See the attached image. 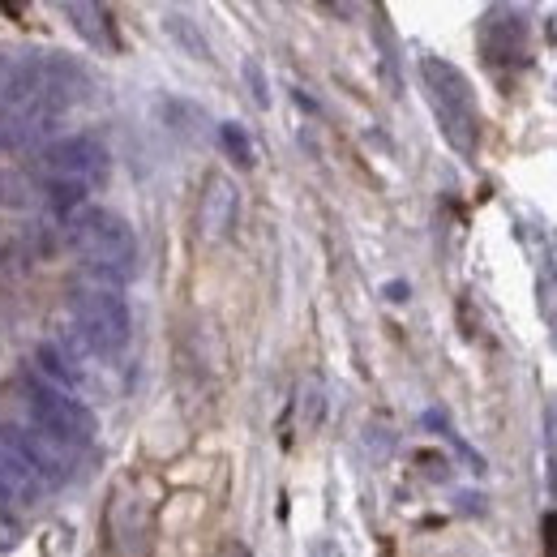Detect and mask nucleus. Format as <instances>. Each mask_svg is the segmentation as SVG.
<instances>
[{
    "instance_id": "1",
    "label": "nucleus",
    "mask_w": 557,
    "mask_h": 557,
    "mask_svg": "<svg viewBox=\"0 0 557 557\" xmlns=\"http://www.w3.org/2000/svg\"><path fill=\"white\" fill-rule=\"evenodd\" d=\"M65 245L95 279L125 283L138 270V236L129 219H120L108 206H82L65 219Z\"/></svg>"
},
{
    "instance_id": "2",
    "label": "nucleus",
    "mask_w": 557,
    "mask_h": 557,
    "mask_svg": "<svg viewBox=\"0 0 557 557\" xmlns=\"http://www.w3.org/2000/svg\"><path fill=\"white\" fill-rule=\"evenodd\" d=\"M43 172H48V202L69 219L73 210L86 206V193L112 176V155L99 138L78 133V138H60L43 150Z\"/></svg>"
},
{
    "instance_id": "3",
    "label": "nucleus",
    "mask_w": 557,
    "mask_h": 557,
    "mask_svg": "<svg viewBox=\"0 0 557 557\" xmlns=\"http://www.w3.org/2000/svg\"><path fill=\"white\" fill-rule=\"evenodd\" d=\"M420 78H425V95L429 108L442 125V138L459 150L463 159L476 155V133H480V112H476V95L472 82L442 56H425L420 60Z\"/></svg>"
},
{
    "instance_id": "4",
    "label": "nucleus",
    "mask_w": 557,
    "mask_h": 557,
    "mask_svg": "<svg viewBox=\"0 0 557 557\" xmlns=\"http://www.w3.org/2000/svg\"><path fill=\"white\" fill-rule=\"evenodd\" d=\"M69 322H73V335H78V348L86 356H99V360H112L129 348V305L116 288H86V292H73L69 300Z\"/></svg>"
},
{
    "instance_id": "5",
    "label": "nucleus",
    "mask_w": 557,
    "mask_h": 557,
    "mask_svg": "<svg viewBox=\"0 0 557 557\" xmlns=\"http://www.w3.org/2000/svg\"><path fill=\"white\" fill-rule=\"evenodd\" d=\"M26 408H30V420H35V429L48 433V438H56L60 446L82 450V446L95 442V433H99L95 412H90L86 403L73 395V390H60V386H52V382L30 378V382H26Z\"/></svg>"
},
{
    "instance_id": "6",
    "label": "nucleus",
    "mask_w": 557,
    "mask_h": 557,
    "mask_svg": "<svg viewBox=\"0 0 557 557\" xmlns=\"http://www.w3.org/2000/svg\"><path fill=\"white\" fill-rule=\"evenodd\" d=\"M108 523H112V545L120 557H146L150 545H155V506H150L142 493L116 489Z\"/></svg>"
},
{
    "instance_id": "7",
    "label": "nucleus",
    "mask_w": 557,
    "mask_h": 557,
    "mask_svg": "<svg viewBox=\"0 0 557 557\" xmlns=\"http://www.w3.org/2000/svg\"><path fill=\"white\" fill-rule=\"evenodd\" d=\"M236 215H240V189L232 176H206L202 185V202H198V232L202 240L210 245H219V240H228L232 228H236Z\"/></svg>"
},
{
    "instance_id": "8",
    "label": "nucleus",
    "mask_w": 557,
    "mask_h": 557,
    "mask_svg": "<svg viewBox=\"0 0 557 557\" xmlns=\"http://www.w3.org/2000/svg\"><path fill=\"white\" fill-rule=\"evenodd\" d=\"M13 442L22 446V455H26L30 468H35V476L43 480V489L65 485L73 476V459H78L73 446H60L56 438H48V433H39V429H13Z\"/></svg>"
},
{
    "instance_id": "9",
    "label": "nucleus",
    "mask_w": 557,
    "mask_h": 557,
    "mask_svg": "<svg viewBox=\"0 0 557 557\" xmlns=\"http://www.w3.org/2000/svg\"><path fill=\"white\" fill-rule=\"evenodd\" d=\"M493 35H502L498 48H485V56L498 65V60H519L523 56V39H528V26H523L519 13L510 9H493L485 18V30H480V43H493Z\"/></svg>"
},
{
    "instance_id": "10",
    "label": "nucleus",
    "mask_w": 557,
    "mask_h": 557,
    "mask_svg": "<svg viewBox=\"0 0 557 557\" xmlns=\"http://www.w3.org/2000/svg\"><path fill=\"white\" fill-rule=\"evenodd\" d=\"M69 18L86 35L90 48H112V43H116L112 30H108V13H103L99 5H69Z\"/></svg>"
},
{
    "instance_id": "11",
    "label": "nucleus",
    "mask_w": 557,
    "mask_h": 557,
    "mask_svg": "<svg viewBox=\"0 0 557 557\" xmlns=\"http://www.w3.org/2000/svg\"><path fill=\"white\" fill-rule=\"evenodd\" d=\"M219 146L228 150V159L236 163V168H253V163H258V150H253L245 125H236V120L219 125Z\"/></svg>"
},
{
    "instance_id": "12",
    "label": "nucleus",
    "mask_w": 557,
    "mask_h": 557,
    "mask_svg": "<svg viewBox=\"0 0 557 557\" xmlns=\"http://www.w3.org/2000/svg\"><path fill=\"white\" fill-rule=\"evenodd\" d=\"M163 30L185 48L193 60H210V48H206V39H202V30L193 26L189 18H180V13H168V22H163Z\"/></svg>"
},
{
    "instance_id": "13",
    "label": "nucleus",
    "mask_w": 557,
    "mask_h": 557,
    "mask_svg": "<svg viewBox=\"0 0 557 557\" xmlns=\"http://www.w3.org/2000/svg\"><path fill=\"white\" fill-rule=\"evenodd\" d=\"M39 369L48 373L52 386H60V390H73V386H78V373L65 365V356H60L52 343H43V348H39Z\"/></svg>"
},
{
    "instance_id": "14",
    "label": "nucleus",
    "mask_w": 557,
    "mask_h": 557,
    "mask_svg": "<svg viewBox=\"0 0 557 557\" xmlns=\"http://www.w3.org/2000/svg\"><path fill=\"white\" fill-rule=\"evenodd\" d=\"M545 442H549V476H553V498H557V403H549V416H545Z\"/></svg>"
},
{
    "instance_id": "15",
    "label": "nucleus",
    "mask_w": 557,
    "mask_h": 557,
    "mask_svg": "<svg viewBox=\"0 0 557 557\" xmlns=\"http://www.w3.org/2000/svg\"><path fill=\"white\" fill-rule=\"evenodd\" d=\"M245 82L253 90V99H258V108H270V95H266V78L258 69V60H245Z\"/></svg>"
},
{
    "instance_id": "16",
    "label": "nucleus",
    "mask_w": 557,
    "mask_h": 557,
    "mask_svg": "<svg viewBox=\"0 0 557 557\" xmlns=\"http://www.w3.org/2000/svg\"><path fill=\"white\" fill-rule=\"evenodd\" d=\"M545 553H549V557H557V515H549V519H545Z\"/></svg>"
},
{
    "instance_id": "17",
    "label": "nucleus",
    "mask_w": 557,
    "mask_h": 557,
    "mask_svg": "<svg viewBox=\"0 0 557 557\" xmlns=\"http://www.w3.org/2000/svg\"><path fill=\"white\" fill-rule=\"evenodd\" d=\"M13 506H22V498L9 489V480H0V510H13Z\"/></svg>"
},
{
    "instance_id": "18",
    "label": "nucleus",
    "mask_w": 557,
    "mask_h": 557,
    "mask_svg": "<svg viewBox=\"0 0 557 557\" xmlns=\"http://www.w3.org/2000/svg\"><path fill=\"white\" fill-rule=\"evenodd\" d=\"M215 557H253L245 545H240V540H228V545H219V553Z\"/></svg>"
}]
</instances>
